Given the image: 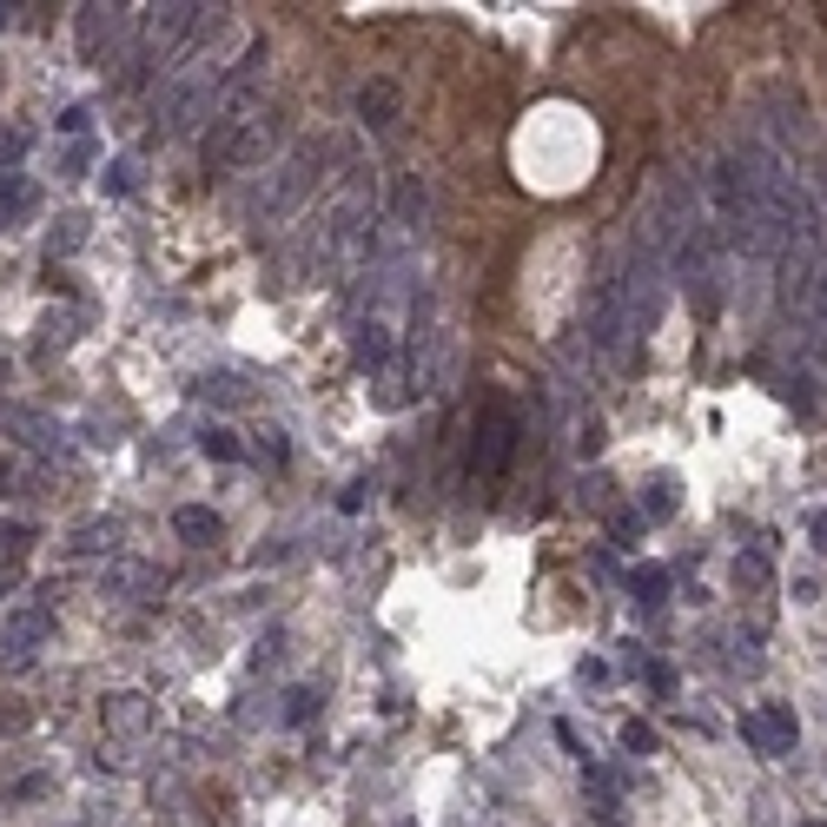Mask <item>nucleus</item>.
<instances>
[{"mask_svg": "<svg viewBox=\"0 0 827 827\" xmlns=\"http://www.w3.org/2000/svg\"><path fill=\"white\" fill-rule=\"evenodd\" d=\"M206 8L199 0H165V8H139V40H133V66H126V87H146V79L165 66V60H180L186 40L199 34Z\"/></svg>", "mask_w": 827, "mask_h": 827, "instance_id": "obj_1", "label": "nucleus"}, {"mask_svg": "<svg viewBox=\"0 0 827 827\" xmlns=\"http://www.w3.org/2000/svg\"><path fill=\"white\" fill-rule=\"evenodd\" d=\"M285 146V113H252L238 126H212L206 133V173H245V165H266Z\"/></svg>", "mask_w": 827, "mask_h": 827, "instance_id": "obj_2", "label": "nucleus"}, {"mask_svg": "<svg viewBox=\"0 0 827 827\" xmlns=\"http://www.w3.org/2000/svg\"><path fill=\"white\" fill-rule=\"evenodd\" d=\"M324 159H338V146H331V139H298V146L272 165L266 193L252 199V219H285L292 206H305V193H311L318 173H324Z\"/></svg>", "mask_w": 827, "mask_h": 827, "instance_id": "obj_3", "label": "nucleus"}, {"mask_svg": "<svg viewBox=\"0 0 827 827\" xmlns=\"http://www.w3.org/2000/svg\"><path fill=\"white\" fill-rule=\"evenodd\" d=\"M73 34H79V60L87 66H113L139 40V8H100V0H87V8H73Z\"/></svg>", "mask_w": 827, "mask_h": 827, "instance_id": "obj_4", "label": "nucleus"}, {"mask_svg": "<svg viewBox=\"0 0 827 827\" xmlns=\"http://www.w3.org/2000/svg\"><path fill=\"white\" fill-rule=\"evenodd\" d=\"M266 66H272V47L266 40H252V47L238 53V66H225L219 94H212V126H238V120L266 113Z\"/></svg>", "mask_w": 827, "mask_h": 827, "instance_id": "obj_5", "label": "nucleus"}, {"mask_svg": "<svg viewBox=\"0 0 827 827\" xmlns=\"http://www.w3.org/2000/svg\"><path fill=\"white\" fill-rule=\"evenodd\" d=\"M510 457H517V410L504 397H490L477 410V437H470V483L490 490L496 477L510 470Z\"/></svg>", "mask_w": 827, "mask_h": 827, "instance_id": "obj_6", "label": "nucleus"}, {"mask_svg": "<svg viewBox=\"0 0 827 827\" xmlns=\"http://www.w3.org/2000/svg\"><path fill=\"white\" fill-rule=\"evenodd\" d=\"M622 338H629V298H622V266H609L590 292V345L609 358L622 351Z\"/></svg>", "mask_w": 827, "mask_h": 827, "instance_id": "obj_7", "label": "nucleus"}, {"mask_svg": "<svg viewBox=\"0 0 827 827\" xmlns=\"http://www.w3.org/2000/svg\"><path fill=\"white\" fill-rule=\"evenodd\" d=\"M741 741H749L755 755L781 762V755H794L801 721H794V708H788V702H762V708H749V715H741Z\"/></svg>", "mask_w": 827, "mask_h": 827, "instance_id": "obj_8", "label": "nucleus"}, {"mask_svg": "<svg viewBox=\"0 0 827 827\" xmlns=\"http://www.w3.org/2000/svg\"><path fill=\"white\" fill-rule=\"evenodd\" d=\"M47 635H53V616L40 603H27V609H14L8 622H0V649H14V662H27Z\"/></svg>", "mask_w": 827, "mask_h": 827, "instance_id": "obj_9", "label": "nucleus"}, {"mask_svg": "<svg viewBox=\"0 0 827 827\" xmlns=\"http://www.w3.org/2000/svg\"><path fill=\"white\" fill-rule=\"evenodd\" d=\"M100 721H107L113 735H126V741H133V735H146V728H152V702H146L139 689H120V695H107V702H100Z\"/></svg>", "mask_w": 827, "mask_h": 827, "instance_id": "obj_10", "label": "nucleus"}, {"mask_svg": "<svg viewBox=\"0 0 827 827\" xmlns=\"http://www.w3.org/2000/svg\"><path fill=\"white\" fill-rule=\"evenodd\" d=\"M358 120L371 133H384L397 120V79H365V87H358Z\"/></svg>", "mask_w": 827, "mask_h": 827, "instance_id": "obj_11", "label": "nucleus"}, {"mask_svg": "<svg viewBox=\"0 0 827 827\" xmlns=\"http://www.w3.org/2000/svg\"><path fill=\"white\" fill-rule=\"evenodd\" d=\"M351 358L371 371V365H391V324L384 318H358L351 324Z\"/></svg>", "mask_w": 827, "mask_h": 827, "instance_id": "obj_12", "label": "nucleus"}, {"mask_svg": "<svg viewBox=\"0 0 827 827\" xmlns=\"http://www.w3.org/2000/svg\"><path fill=\"white\" fill-rule=\"evenodd\" d=\"M107 596H159V569H146V563H113V569H107Z\"/></svg>", "mask_w": 827, "mask_h": 827, "instance_id": "obj_13", "label": "nucleus"}, {"mask_svg": "<svg viewBox=\"0 0 827 827\" xmlns=\"http://www.w3.org/2000/svg\"><path fill=\"white\" fill-rule=\"evenodd\" d=\"M173 530H180L186 543H199V550H206V543H219V530H225V523H219V510L186 504V510H173Z\"/></svg>", "mask_w": 827, "mask_h": 827, "instance_id": "obj_14", "label": "nucleus"}, {"mask_svg": "<svg viewBox=\"0 0 827 827\" xmlns=\"http://www.w3.org/2000/svg\"><path fill=\"white\" fill-rule=\"evenodd\" d=\"M424 219H431V193H424L418 180H404V186H397V219H391V225H404V232H424Z\"/></svg>", "mask_w": 827, "mask_h": 827, "instance_id": "obj_15", "label": "nucleus"}, {"mask_svg": "<svg viewBox=\"0 0 827 827\" xmlns=\"http://www.w3.org/2000/svg\"><path fill=\"white\" fill-rule=\"evenodd\" d=\"M629 596L655 609L662 596H669V569H662V563H635V569H629Z\"/></svg>", "mask_w": 827, "mask_h": 827, "instance_id": "obj_16", "label": "nucleus"}, {"mask_svg": "<svg viewBox=\"0 0 827 827\" xmlns=\"http://www.w3.org/2000/svg\"><path fill=\"white\" fill-rule=\"evenodd\" d=\"M79 245H87V219H79V212L53 219V232H47V259H66V252H79Z\"/></svg>", "mask_w": 827, "mask_h": 827, "instance_id": "obj_17", "label": "nucleus"}, {"mask_svg": "<svg viewBox=\"0 0 827 827\" xmlns=\"http://www.w3.org/2000/svg\"><path fill=\"white\" fill-rule=\"evenodd\" d=\"M676 504H682V496H676V477H655V483H649V496H642V523L676 517Z\"/></svg>", "mask_w": 827, "mask_h": 827, "instance_id": "obj_18", "label": "nucleus"}, {"mask_svg": "<svg viewBox=\"0 0 827 827\" xmlns=\"http://www.w3.org/2000/svg\"><path fill=\"white\" fill-rule=\"evenodd\" d=\"M0 212H8V219L34 212V180L27 173H0Z\"/></svg>", "mask_w": 827, "mask_h": 827, "instance_id": "obj_19", "label": "nucleus"}, {"mask_svg": "<svg viewBox=\"0 0 827 827\" xmlns=\"http://www.w3.org/2000/svg\"><path fill=\"white\" fill-rule=\"evenodd\" d=\"M27 152H34V126H0V173H14Z\"/></svg>", "mask_w": 827, "mask_h": 827, "instance_id": "obj_20", "label": "nucleus"}, {"mask_svg": "<svg viewBox=\"0 0 827 827\" xmlns=\"http://www.w3.org/2000/svg\"><path fill=\"white\" fill-rule=\"evenodd\" d=\"M642 530H649V523H642V510H616V517H609L616 550H635V543H642Z\"/></svg>", "mask_w": 827, "mask_h": 827, "instance_id": "obj_21", "label": "nucleus"}, {"mask_svg": "<svg viewBox=\"0 0 827 827\" xmlns=\"http://www.w3.org/2000/svg\"><path fill=\"white\" fill-rule=\"evenodd\" d=\"M199 450H206V457H219V464H232V457H238V437H232L225 424H212V431L199 437Z\"/></svg>", "mask_w": 827, "mask_h": 827, "instance_id": "obj_22", "label": "nucleus"}, {"mask_svg": "<svg viewBox=\"0 0 827 827\" xmlns=\"http://www.w3.org/2000/svg\"><path fill=\"white\" fill-rule=\"evenodd\" d=\"M113 536H120V523H79L73 550H113Z\"/></svg>", "mask_w": 827, "mask_h": 827, "instance_id": "obj_23", "label": "nucleus"}, {"mask_svg": "<svg viewBox=\"0 0 827 827\" xmlns=\"http://www.w3.org/2000/svg\"><path fill=\"white\" fill-rule=\"evenodd\" d=\"M199 391H206V397H219V404H245V384H238L232 371H219V378H206Z\"/></svg>", "mask_w": 827, "mask_h": 827, "instance_id": "obj_24", "label": "nucleus"}, {"mask_svg": "<svg viewBox=\"0 0 827 827\" xmlns=\"http://www.w3.org/2000/svg\"><path fill=\"white\" fill-rule=\"evenodd\" d=\"M133 186H139V165L133 159H113L107 165V193H133Z\"/></svg>", "mask_w": 827, "mask_h": 827, "instance_id": "obj_25", "label": "nucleus"}, {"mask_svg": "<svg viewBox=\"0 0 827 827\" xmlns=\"http://www.w3.org/2000/svg\"><path fill=\"white\" fill-rule=\"evenodd\" d=\"M622 749H629V755H655V728H649V721H629V728H622Z\"/></svg>", "mask_w": 827, "mask_h": 827, "instance_id": "obj_26", "label": "nucleus"}, {"mask_svg": "<svg viewBox=\"0 0 827 827\" xmlns=\"http://www.w3.org/2000/svg\"><path fill=\"white\" fill-rule=\"evenodd\" d=\"M735 583L762 590V583H768V563H762V556H735Z\"/></svg>", "mask_w": 827, "mask_h": 827, "instance_id": "obj_27", "label": "nucleus"}, {"mask_svg": "<svg viewBox=\"0 0 827 827\" xmlns=\"http://www.w3.org/2000/svg\"><path fill=\"white\" fill-rule=\"evenodd\" d=\"M311 708H318L311 689H292V695H285V721H311Z\"/></svg>", "mask_w": 827, "mask_h": 827, "instance_id": "obj_28", "label": "nucleus"}, {"mask_svg": "<svg viewBox=\"0 0 827 827\" xmlns=\"http://www.w3.org/2000/svg\"><path fill=\"white\" fill-rule=\"evenodd\" d=\"M649 689L655 695H676V669H669V662H649Z\"/></svg>", "mask_w": 827, "mask_h": 827, "instance_id": "obj_29", "label": "nucleus"}, {"mask_svg": "<svg viewBox=\"0 0 827 827\" xmlns=\"http://www.w3.org/2000/svg\"><path fill=\"white\" fill-rule=\"evenodd\" d=\"M21 583H27V569H21V563H0V596H14Z\"/></svg>", "mask_w": 827, "mask_h": 827, "instance_id": "obj_30", "label": "nucleus"}, {"mask_svg": "<svg viewBox=\"0 0 827 827\" xmlns=\"http://www.w3.org/2000/svg\"><path fill=\"white\" fill-rule=\"evenodd\" d=\"M87 120H94L87 107H66V113H60V126H66V133H87Z\"/></svg>", "mask_w": 827, "mask_h": 827, "instance_id": "obj_31", "label": "nucleus"}, {"mask_svg": "<svg viewBox=\"0 0 827 827\" xmlns=\"http://www.w3.org/2000/svg\"><path fill=\"white\" fill-rule=\"evenodd\" d=\"M807 536H814V550H827V510H814V517H807Z\"/></svg>", "mask_w": 827, "mask_h": 827, "instance_id": "obj_32", "label": "nucleus"}, {"mask_svg": "<svg viewBox=\"0 0 827 827\" xmlns=\"http://www.w3.org/2000/svg\"><path fill=\"white\" fill-rule=\"evenodd\" d=\"M8 14H14V8H0V27H8Z\"/></svg>", "mask_w": 827, "mask_h": 827, "instance_id": "obj_33", "label": "nucleus"}]
</instances>
